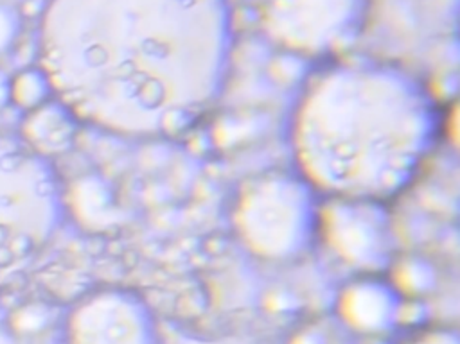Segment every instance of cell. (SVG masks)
I'll return each mask as SVG.
<instances>
[{
	"instance_id": "6da1fadb",
	"label": "cell",
	"mask_w": 460,
	"mask_h": 344,
	"mask_svg": "<svg viewBox=\"0 0 460 344\" xmlns=\"http://www.w3.org/2000/svg\"><path fill=\"white\" fill-rule=\"evenodd\" d=\"M230 0H47L38 71L80 124L133 138L192 128L225 88Z\"/></svg>"
},
{
	"instance_id": "7a4b0ae2",
	"label": "cell",
	"mask_w": 460,
	"mask_h": 344,
	"mask_svg": "<svg viewBox=\"0 0 460 344\" xmlns=\"http://www.w3.org/2000/svg\"><path fill=\"white\" fill-rule=\"evenodd\" d=\"M439 133V110L421 80L394 63L344 58L308 81L292 147L315 192L383 203L413 181Z\"/></svg>"
},
{
	"instance_id": "3957f363",
	"label": "cell",
	"mask_w": 460,
	"mask_h": 344,
	"mask_svg": "<svg viewBox=\"0 0 460 344\" xmlns=\"http://www.w3.org/2000/svg\"><path fill=\"white\" fill-rule=\"evenodd\" d=\"M62 215L64 190L49 158L0 135V289L33 264Z\"/></svg>"
},
{
	"instance_id": "277c9868",
	"label": "cell",
	"mask_w": 460,
	"mask_h": 344,
	"mask_svg": "<svg viewBox=\"0 0 460 344\" xmlns=\"http://www.w3.org/2000/svg\"><path fill=\"white\" fill-rule=\"evenodd\" d=\"M320 205L315 189L288 172L261 174L240 190L233 224L242 244L268 260L304 253L319 235Z\"/></svg>"
},
{
	"instance_id": "5b68a950",
	"label": "cell",
	"mask_w": 460,
	"mask_h": 344,
	"mask_svg": "<svg viewBox=\"0 0 460 344\" xmlns=\"http://www.w3.org/2000/svg\"><path fill=\"white\" fill-rule=\"evenodd\" d=\"M369 13L371 0H261L260 19L281 51L311 60L347 51Z\"/></svg>"
},
{
	"instance_id": "8992f818",
	"label": "cell",
	"mask_w": 460,
	"mask_h": 344,
	"mask_svg": "<svg viewBox=\"0 0 460 344\" xmlns=\"http://www.w3.org/2000/svg\"><path fill=\"white\" fill-rule=\"evenodd\" d=\"M320 233L338 256L360 267H376L392 253L390 221L378 201L329 197L320 206Z\"/></svg>"
},
{
	"instance_id": "52a82bcc",
	"label": "cell",
	"mask_w": 460,
	"mask_h": 344,
	"mask_svg": "<svg viewBox=\"0 0 460 344\" xmlns=\"http://www.w3.org/2000/svg\"><path fill=\"white\" fill-rule=\"evenodd\" d=\"M69 344H151L149 317L133 296L105 290L72 312Z\"/></svg>"
},
{
	"instance_id": "ba28073f",
	"label": "cell",
	"mask_w": 460,
	"mask_h": 344,
	"mask_svg": "<svg viewBox=\"0 0 460 344\" xmlns=\"http://www.w3.org/2000/svg\"><path fill=\"white\" fill-rule=\"evenodd\" d=\"M345 310L360 324L378 326L390 314V292L379 281H360L351 289Z\"/></svg>"
}]
</instances>
